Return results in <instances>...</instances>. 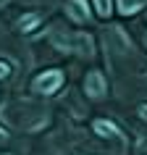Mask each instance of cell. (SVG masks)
I'll use <instances>...</instances> for the list:
<instances>
[{"label": "cell", "instance_id": "52a82bcc", "mask_svg": "<svg viewBox=\"0 0 147 155\" xmlns=\"http://www.w3.org/2000/svg\"><path fill=\"white\" fill-rule=\"evenodd\" d=\"M5 74H8V66H5V63H0V79H3Z\"/></svg>", "mask_w": 147, "mask_h": 155}, {"label": "cell", "instance_id": "3957f363", "mask_svg": "<svg viewBox=\"0 0 147 155\" xmlns=\"http://www.w3.org/2000/svg\"><path fill=\"white\" fill-rule=\"evenodd\" d=\"M95 131H100L103 137H118L121 131H118V126L110 121H95Z\"/></svg>", "mask_w": 147, "mask_h": 155}, {"label": "cell", "instance_id": "7a4b0ae2", "mask_svg": "<svg viewBox=\"0 0 147 155\" xmlns=\"http://www.w3.org/2000/svg\"><path fill=\"white\" fill-rule=\"evenodd\" d=\"M84 87H87V92H90L92 97H103V95H105V79H103L97 71H92L90 76H87V84H84Z\"/></svg>", "mask_w": 147, "mask_h": 155}, {"label": "cell", "instance_id": "9c48e42d", "mask_svg": "<svg viewBox=\"0 0 147 155\" xmlns=\"http://www.w3.org/2000/svg\"><path fill=\"white\" fill-rule=\"evenodd\" d=\"M145 42H147V37H145Z\"/></svg>", "mask_w": 147, "mask_h": 155}, {"label": "cell", "instance_id": "277c9868", "mask_svg": "<svg viewBox=\"0 0 147 155\" xmlns=\"http://www.w3.org/2000/svg\"><path fill=\"white\" fill-rule=\"evenodd\" d=\"M145 3L147 0H118V11L121 13H134V11L145 8Z\"/></svg>", "mask_w": 147, "mask_h": 155}, {"label": "cell", "instance_id": "ba28073f", "mask_svg": "<svg viewBox=\"0 0 147 155\" xmlns=\"http://www.w3.org/2000/svg\"><path fill=\"white\" fill-rule=\"evenodd\" d=\"M5 139H8V137H5V131L0 129V145H3V142H5Z\"/></svg>", "mask_w": 147, "mask_h": 155}, {"label": "cell", "instance_id": "5b68a950", "mask_svg": "<svg viewBox=\"0 0 147 155\" xmlns=\"http://www.w3.org/2000/svg\"><path fill=\"white\" fill-rule=\"evenodd\" d=\"M37 24H40V16H24L21 21H18V26H21V32H29V29H34Z\"/></svg>", "mask_w": 147, "mask_h": 155}, {"label": "cell", "instance_id": "8992f818", "mask_svg": "<svg viewBox=\"0 0 147 155\" xmlns=\"http://www.w3.org/2000/svg\"><path fill=\"white\" fill-rule=\"evenodd\" d=\"M95 8H97V13L103 18L110 16V0H95Z\"/></svg>", "mask_w": 147, "mask_h": 155}, {"label": "cell", "instance_id": "6da1fadb", "mask_svg": "<svg viewBox=\"0 0 147 155\" xmlns=\"http://www.w3.org/2000/svg\"><path fill=\"white\" fill-rule=\"evenodd\" d=\"M60 84H63V74L60 71H47V74H42V76H37L34 90L42 92V95H47V92H55Z\"/></svg>", "mask_w": 147, "mask_h": 155}]
</instances>
